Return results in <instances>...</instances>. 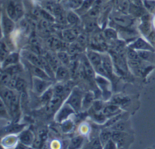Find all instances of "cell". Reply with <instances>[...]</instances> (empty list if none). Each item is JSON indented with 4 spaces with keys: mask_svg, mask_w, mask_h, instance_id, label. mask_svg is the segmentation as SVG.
I'll use <instances>...</instances> for the list:
<instances>
[{
    "mask_svg": "<svg viewBox=\"0 0 155 149\" xmlns=\"http://www.w3.org/2000/svg\"><path fill=\"white\" fill-rule=\"evenodd\" d=\"M12 77V75L10 74V73L7 72V71H5V70L2 69L1 78H0L2 86H8V85Z\"/></svg>",
    "mask_w": 155,
    "mask_h": 149,
    "instance_id": "obj_39",
    "label": "cell"
},
{
    "mask_svg": "<svg viewBox=\"0 0 155 149\" xmlns=\"http://www.w3.org/2000/svg\"><path fill=\"white\" fill-rule=\"evenodd\" d=\"M130 2L137 5H143V0H130Z\"/></svg>",
    "mask_w": 155,
    "mask_h": 149,
    "instance_id": "obj_49",
    "label": "cell"
},
{
    "mask_svg": "<svg viewBox=\"0 0 155 149\" xmlns=\"http://www.w3.org/2000/svg\"><path fill=\"white\" fill-rule=\"evenodd\" d=\"M8 52V48L7 45H6L4 41H2L1 42V50H0V55H1V62H2L5 59V58L7 57L8 55L9 54Z\"/></svg>",
    "mask_w": 155,
    "mask_h": 149,
    "instance_id": "obj_44",
    "label": "cell"
},
{
    "mask_svg": "<svg viewBox=\"0 0 155 149\" xmlns=\"http://www.w3.org/2000/svg\"><path fill=\"white\" fill-rule=\"evenodd\" d=\"M97 85L102 93V97L104 100L107 101L111 97V83L109 81L108 78L98 74L95 77Z\"/></svg>",
    "mask_w": 155,
    "mask_h": 149,
    "instance_id": "obj_2",
    "label": "cell"
},
{
    "mask_svg": "<svg viewBox=\"0 0 155 149\" xmlns=\"http://www.w3.org/2000/svg\"><path fill=\"white\" fill-rule=\"evenodd\" d=\"M103 113L104 115L107 117V119L110 118L112 116L117 115V114L120 113L122 112L120 106H117V105L114 104V103H110V104H107L104 106V109H103Z\"/></svg>",
    "mask_w": 155,
    "mask_h": 149,
    "instance_id": "obj_14",
    "label": "cell"
},
{
    "mask_svg": "<svg viewBox=\"0 0 155 149\" xmlns=\"http://www.w3.org/2000/svg\"><path fill=\"white\" fill-rule=\"evenodd\" d=\"M83 0H64V2L68 8L71 10H76L81 5Z\"/></svg>",
    "mask_w": 155,
    "mask_h": 149,
    "instance_id": "obj_40",
    "label": "cell"
},
{
    "mask_svg": "<svg viewBox=\"0 0 155 149\" xmlns=\"http://www.w3.org/2000/svg\"><path fill=\"white\" fill-rule=\"evenodd\" d=\"M74 113H76V111L74 110V108L68 103H64L56 113L55 117H54L55 121L59 123H63L65 120H68L70 116L74 114Z\"/></svg>",
    "mask_w": 155,
    "mask_h": 149,
    "instance_id": "obj_5",
    "label": "cell"
},
{
    "mask_svg": "<svg viewBox=\"0 0 155 149\" xmlns=\"http://www.w3.org/2000/svg\"><path fill=\"white\" fill-rule=\"evenodd\" d=\"M22 56L29 63L32 64V65H35V66L42 68L41 56H38L36 53H33V52L30 51V50H24V51L22 52Z\"/></svg>",
    "mask_w": 155,
    "mask_h": 149,
    "instance_id": "obj_8",
    "label": "cell"
},
{
    "mask_svg": "<svg viewBox=\"0 0 155 149\" xmlns=\"http://www.w3.org/2000/svg\"><path fill=\"white\" fill-rule=\"evenodd\" d=\"M147 13H148V12L143 5H137L133 4V3H131V5H130L129 15H131L133 18H141Z\"/></svg>",
    "mask_w": 155,
    "mask_h": 149,
    "instance_id": "obj_13",
    "label": "cell"
},
{
    "mask_svg": "<svg viewBox=\"0 0 155 149\" xmlns=\"http://www.w3.org/2000/svg\"><path fill=\"white\" fill-rule=\"evenodd\" d=\"M54 74H55L56 80H58V81L61 82L68 81V79H69L70 75H71L68 68H67V66L63 65H60V66L56 69Z\"/></svg>",
    "mask_w": 155,
    "mask_h": 149,
    "instance_id": "obj_15",
    "label": "cell"
},
{
    "mask_svg": "<svg viewBox=\"0 0 155 149\" xmlns=\"http://www.w3.org/2000/svg\"><path fill=\"white\" fill-rule=\"evenodd\" d=\"M86 40H86V34H83V33H80L77 38V43H78L80 45H81L83 47L86 45Z\"/></svg>",
    "mask_w": 155,
    "mask_h": 149,
    "instance_id": "obj_47",
    "label": "cell"
},
{
    "mask_svg": "<svg viewBox=\"0 0 155 149\" xmlns=\"http://www.w3.org/2000/svg\"><path fill=\"white\" fill-rule=\"evenodd\" d=\"M57 56L58 57L61 64H62V65H65L67 67L71 65V58H70L68 53L61 50V51H59L57 53Z\"/></svg>",
    "mask_w": 155,
    "mask_h": 149,
    "instance_id": "obj_29",
    "label": "cell"
},
{
    "mask_svg": "<svg viewBox=\"0 0 155 149\" xmlns=\"http://www.w3.org/2000/svg\"><path fill=\"white\" fill-rule=\"evenodd\" d=\"M53 89H54V93L55 95L64 96V97H68L70 94V93L67 92V90H69V88L63 83H58L55 85Z\"/></svg>",
    "mask_w": 155,
    "mask_h": 149,
    "instance_id": "obj_27",
    "label": "cell"
},
{
    "mask_svg": "<svg viewBox=\"0 0 155 149\" xmlns=\"http://www.w3.org/2000/svg\"><path fill=\"white\" fill-rule=\"evenodd\" d=\"M7 107L11 116H13V117L18 116V113L20 108V97L18 93L15 92L13 96V98L11 100L10 103L8 105Z\"/></svg>",
    "mask_w": 155,
    "mask_h": 149,
    "instance_id": "obj_11",
    "label": "cell"
},
{
    "mask_svg": "<svg viewBox=\"0 0 155 149\" xmlns=\"http://www.w3.org/2000/svg\"><path fill=\"white\" fill-rule=\"evenodd\" d=\"M83 70H84V72L86 73V74L89 77L93 78L95 77V68L92 66V65L91 64V62H89V60L88 59L87 56H85V58L83 59Z\"/></svg>",
    "mask_w": 155,
    "mask_h": 149,
    "instance_id": "obj_25",
    "label": "cell"
},
{
    "mask_svg": "<svg viewBox=\"0 0 155 149\" xmlns=\"http://www.w3.org/2000/svg\"><path fill=\"white\" fill-rule=\"evenodd\" d=\"M112 131H118V132H125L127 129V124L124 120H121L120 121L117 122L116 124L110 127Z\"/></svg>",
    "mask_w": 155,
    "mask_h": 149,
    "instance_id": "obj_37",
    "label": "cell"
},
{
    "mask_svg": "<svg viewBox=\"0 0 155 149\" xmlns=\"http://www.w3.org/2000/svg\"><path fill=\"white\" fill-rule=\"evenodd\" d=\"M27 82L25 81V80H24L21 78L18 77V81H17L16 86H15V89L16 90L17 92L18 93H24L25 91V90L27 89Z\"/></svg>",
    "mask_w": 155,
    "mask_h": 149,
    "instance_id": "obj_36",
    "label": "cell"
},
{
    "mask_svg": "<svg viewBox=\"0 0 155 149\" xmlns=\"http://www.w3.org/2000/svg\"><path fill=\"white\" fill-rule=\"evenodd\" d=\"M102 65L108 74L109 78L111 77L114 72V66L112 58L108 54H102Z\"/></svg>",
    "mask_w": 155,
    "mask_h": 149,
    "instance_id": "obj_16",
    "label": "cell"
},
{
    "mask_svg": "<svg viewBox=\"0 0 155 149\" xmlns=\"http://www.w3.org/2000/svg\"><path fill=\"white\" fill-rule=\"evenodd\" d=\"M117 143L115 142L114 140L113 139V138H110V140H109L108 141H107V143H106L105 144H104V147L103 148H107V149H113V148H116L117 147Z\"/></svg>",
    "mask_w": 155,
    "mask_h": 149,
    "instance_id": "obj_48",
    "label": "cell"
},
{
    "mask_svg": "<svg viewBox=\"0 0 155 149\" xmlns=\"http://www.w3.org/2000/svg\"><path fill=\"white\" fill-rule=\"evenodd\" d=\"M6 14L14 21L18 20L16 10V0H9L6 6Z\"/></svg>",
    "mask_w": 155,
    "mask_h": 149,
    "instance_id": "obj_20",
    "label": "cell"
},
{
    "mask_svg": "<svg viewBox=\"0 0 155 149\" xmlns=\"http://www.w3.org/2000/svg\"><path fill=\"white\" fill-rule=\"evenodd\" d=\"M83 141L84 139L81 135H77L71 140L69 147L70 148H79L81 147V145H83Z\"/></svg>",
    "mask_w": 155,
    "mask_h": 149,
    "instance_id": "obj_32",
    "label": "cell"
},
{
    "mask_svg": "<svg viewBox=\"0 0 155 149\" xmlns=\"http://www.w3.org/2000/svg\"><path fill=\"white\" fill-rule=\"evenodd\" d=\"M2 69L7 71V72L10 73L12 75H14V74H17L18 73L21 72L23 70V68L21 65H20L19 63H17L15 64V65H9V66L6 67V68H2Z\"/></svg>",
    "mask_w": 155,
    "mask_h": 149,
    "instance_id": "obj_33",
    "label": "cell"
},
{
    "mask_svg": "<svg viewBox=\"0 0 155 149\" xmlns=\"http://www.w3.org/2000/svg\"><path fill=\"white\" fill-rule=\"evenodd\" d=\"M30 65H31V66H30V70H31L33 76L40 78L46 79V80H50L51 78H50V76L45 72V71L43 68H40V67L35 66V65H32V64H30Z\"/></svg>",
    "mask_w": 155,
    "mask_h": 149,
    "instance_id": "obj_23",
    "label": "cell"
},
{
    "mask_svg": "<svg viewBox=\"0 0 155 149\" xmlns=\"http://www.w3.org/2000/svg\"><path fill=\"white\" fill-rule=\"evenodd\" d=\"M44 56L46 58V59L48 60V62H49V64L51 65V66L52 67L53 69H54V72H55L56 69L61 65V62L60 61H59L58 57L57 55L54 56V55L52 54L51 53H47Z\"/></svg>",
    "mask_w": 155,
    "mask_h": 149,
    "instance_id": "obj_26",
    "label": "cell"
},
{
    "mask_svg": "<svg viewBox=\"0 0 155 149\" xmlns=\"http://www.w3.org/2000/svg\"><path fill=\"white\" fill-rule=\"evenodd\" d=\"M18 138L14 135H8L2 140V145L4 147H13V145H16Z\"/></svg>",
    "mask_w": 155,
    "mask_h": 149,
    "instance_id": "obj_28",
    "label": "cell"
},
{
    "mask_svg": "<svg viewBox=\"0 0 155 149\" xmlns=\"http://www.w3.org/2000/svg\"><path fill=\"white\" fill-rule=\"evenodd\" d=\"M143 6L148 13L155 15V0H143Z\"/></svg>",
    "mask_w": 155,
    "mask_h": 149,
    "instance_id": "obj_34",
    "label": "cell"
},
{
    "mask_svg": "<svg viewBox=\"0 0 155 149\" xmlns=\"http://www.w3.org/2000/svg\"><path fill=\"white\" fill-rule=\"evenodd\" d=\"M20 56L18 53H9L5 58L4 61L2 62V69L9 66V65H15L19 62Z\"/></svg>",
    "mask_w": 155,
    "mask_h": 149,
    "instance_id": "obj_21",
    "label": "cell"
},
{
    "mask_svg": "<svg viewBox=\"0 0 155 149\" xmlns=\"http://www.w3.org/2000/svg\"><path fill=\"white\" fill-rule=\"evenodd\" d=\"M104 103L101 100H95L94 103H92V106H91L90 109H92V112L94 113H98L101 112L104 109Z\"/></svg>",
    "mask_w": 155,
    "mask_h": 149,
    "instance_id": "obj_41",
    "label": "cell"
},
{
    "mask_svg": "<svg viewBox=\"0 0 155 149\" xmlns=\"http://www.w3.org/2000/svg\"><path fill=\"white\" fill-rule=\"evenodd\" d=\"M95 101V94L92 91L86 92L84 94V97L83 100V105H82V109H87L91 108L92 106V103Z\"/></svg>",
    "mask_w": 155,
    "mask_h": 149,
    "instance_id": "obj_22",
    "label": "cell"
},
{
    "mask_svg": "<svg viewBox=\"0 0 155 149\" xmlns=\"http://www.w3.org/2000/svg\"><path fill=\"white\" fill-rule=\"evenodd\" d=\"M134 21L135 18L131 15H125L117 12H115V15L111 16V22L117 27H130L134 24Z\"/></svg>",
    "mask_w": 155,
    "mask_h": 149,
    "instance_id": "obj_3",
    "label": "cell"
},
{
    "mask_svg": "<svg viewBox=\"0 0 155 149\" xmlns=\"http://www.w3.org/2000/svg\"><path fill=\"white\" fill-rule=\"evenodd\" d=\"M56 1H58V2H60V1H61V0H56Z\"/></svg>",
    "mask_w": 155,
    "mask_h": 149,
    "instance_id": "obj_51",
    "label": "cell"
},
{
    "mask_svg": "<svg viewBox=\"0 0 155 149\" xmlns=\"http://www.w3.org/2000/svg\"><path fill=\"white\" fill-rule=\"evenodd\" d=\"M86 56L94 68L102 64V55L95 50H87Z\"/></svg>",
    "mask_w": 155,
    "mask_h": 149,
    "instance_id": "obj_12",
    "label": "cell"
},
{
    "mask_svg": "<svg viewBox=\"0 0 155 149\" xmlns=\"http://www.w3.org/2000/svg\"><path fill=\"white\" fill-rule=\"evenodd\" d=\"M95 0H83L81 5L75 11L80 17H83L86 15L89 12V11L92 9L95 3Z\"/></svg>",
    "mask_w": 155,
    "mask_h": 149,
    "instance_id": "obj_18",
    "label": "cell"
},
{
    "mask_svg": "<svg viewBox=\"0 0 155 149\" xmlns=\"http://www.w3.org/2000/svg\"><path fill=\"white\" fill-rule=\"evenodd\" d=\"M110 103H114V104L117 105L119 106H127L129 103H130V100L127 96L125 95H116L113 97L110 100Z\"/></svg>",
    "mask_w": 155,
    "mask_h": 149,
    "instance_id": "obj_24",
    "label": "cell"
},
{
    "mask_svg": "<svg viewBox=\"0 0 155 149\" xmlns=\"http://www.w3.org/2000/svg\"><path fill=\"white\" fill-rule=\"evenodd\" d=\"M51 81L50 80L35 77L33 78V90L37 95L40 96L45 92L46 90L51 87Z\"/></svg>",
    "mask_w": 155,
    "mask_h": 149,
    "instance_id": "obj_4",
    "label": "cell"
},
{
    "mask_svg": "<svg viewBox=\"0 0 155 149\" xmlns=\"http://www.w3.org/2000/svg\"><path fill=\"white\" fill-rule=\"evenodd\" d=\"M66 18L68 24L72 26H79L81 23L80 16L74 10H68L66 12Z\"/></svg>",
    "mask_w": 155,
    "mask_h": 149,
    "instance_id": "obj_19",
    "label": "cell"
},
{
    "mask_svg": "<svg viewBox=\"0 0 155 149\" xmlns=\"http://www.w3.org/2000/svg\"><path fill=\"white\" fill-rule=\"evenodd\" d=\"M84 93L78 87H74L70 92L65 103L71 105L76 112H78L82 109L83 100L84 97Z\"/></svg>",
    "mask_w": 155,
    "mask_h": 149,
    "instance_id": "obj_1",
    "label": "cell"
},
{
    "mask_svg": "<svg viewBox=\"0 0 155 149\" xmlns=\"http://www.w3.org/2000/svg\"><path fill=\"white\" fill-rule=\"evenodd\" d=\"M61 130L62 132H64V133H68V132H71L74 129V123L71 120L68 119L67 120H65L64 122L61 123Z\"/></svg>",
    "mask_w": 155,
    "mask_h": 149,
    "instance_id": "obj_38",
    "label": "cell"
},
{
    "mask_svg": "<svg viewBox=\"0 0 155 149\" xmlns=\"http://www.w3.org/2000/svg\"><path fill=\"white\" fill-rule=\"evenodd\" d=\"M101 1H102L103 2H109L110 0H101Z\"/></svg>",
    "mask_w": 155,
    "mask_h": 149,
    "instance_id": "obj_50",
    "label": "cell"
},
{
    "mask_svg": "<svg viewBox=\"0 0 155 149\" xmlns=\"http://www.w3.org/2000/svg\"><path fill=\"white\" fill-rule=\"evenodd\" d=\"M15 92L14 91V89L9 88L7 86H2L1 88V100H2L6 105V106L10 103L11 100L13 98L14 94Z\"/></svg>",
    "mask_w": 155,
    "mask_h": 149,
    "instance_id": "obj_17",
    "label": "cell"
},
{
    "mask_svg": "<svg viewBox=\"0 0 155 149\" xmlns=\"http://www.w3.org/2000/svg\"><path fill=\"white\" fill-rule=\"evenodd\" d=\"M89 144V147H90V148H102L103 147L102 143H101L99 137H98V138H95L94 139H92Z\"/></svg>",
    "mask_w": 155,
    "mask_h": 149,
    "instance_id": "obj_46",
    "label": "cell"
},
{
    "mask_svg": "<svg viewBox=\"0 0 155 149\" xmlns=\"http://www.w3.org/2000/svg\"><path fill=\"white\" fill-rule=\"evenodd\" d=\"M14 20L9 18L8 15L6 14H4L2 12V25L3 31L5 32V34H9L13 31L14 28H15V22Z\"/></svg>",
    "mask_w": 155,
    "mask_h": 149,
    "instance_id": "obj_10",
    "label": "cell"
},
{
    "mask_svg": "<svg viewBox=\"0 0 155 149\" xmlns=\"http://www.w3.org/2000/svg\"><path fill=\"white\" fill-rule=\"evenodd\" d=\"M112 134H113V132L109 129H104L101 131L99 135V138L102 143L103 147H104V144L112 138Z\"/></svg>",
    "mask_w": 155,
    "mask_h": 149,
    "instance_id": "obj_31",
    "label": "cell"
},
{
    "mask_svg": "<svg viewBox=\"0 0 155 149\" xmlns=\"http://www.w3.org/2000/svg\"><path fill=\"white\" fill-rule=\"evenodd\" d=\"M64 97H64V96L55 95L54 94L52 98L46 104V108H45L46 112L50 114L57 112L59 109V108L61 106L62 102H63Z\"/></svg>",
    "mask_w": 155,
    "mask_h": 149,
    "instance_id": "obj_7",
    "label": "cell"
},
{
    "mask_svg": "<svg viewBox=\"0 0 155 149\" xmlns=\"http://www.w3.org/2000/svg\"><path fill=\"white\" fill-rule=\"evenodd\" d=\"M54 95V89L50 87V88H48V90H46L42 95H40V102L42 103H43V104L46 105L47 103H48V101L52 98Z\"/></svg>",
    "mask_w": 155,
    "mask_h": 149,
    "instance_id": "obj_30",
    "label": "cell"
},
{
    "mask_svg": "<svg viewBox=\"0 0 155 149\" xmlns=\"http://www.w3.org/2000/svg\"><path fill=\"white\" fill-rule=\"evenodd\" d=\"M18 139L24 146H31L34 142V134L30 129H25L20 133Z\"/></svg>",
    "mask_w": 155,
    "mask_h": 149,
    "instance_id": "obj_9",
    "label": "cell"
},
{
    "mask_svg": "<svg viewBox=\"0 0 155 149\" xmlns=\"http://www.w3.org/2000/svg\"><path fill=\"white\" fill-rule=\"evenodd\" d=\"M104 34L106 38H107L108 40H115L118 37L117 32L116 31L115 28H113V27L106 28L104 30Z\"/></svg>",
    "mask_w": 155,
    "mask_h": 149,
    "instance_id": "obj_35",
    "label": "cell"
},
{
    "mask_svg": "<svg viewBox=\"0 0 155 149\" xmlns=\"http://www.w3.org/2000/svg\"><path fill=\"white\" fill-rule=\"evenodd\" d=\"M7 106L5 104L4 102L1 100V105H0V114H1L2 118L9 119L10 118V113H9L8 109H7Z\"/></svg>",
    "mask_w": 155,
    "mask_h": 149,
    "instance_id": "obj_45",
    "label": "cell"
},
{
    "mask_svg": "<svg viewBox=\"0 0 155 149\" xmlns=\"http://www.w3.org/2000/svg\"><path fill=\"white\" fill-rule=\"evenodd\" d=\"M127 56L128 58V59H141L137 50L130 48L129 47L127 48Z\"/></svg>",
    "mask_w": 155,
    "mask_h": 149,
    "instance_id": "obj_43",
    "label": "cell"
},
{
    "mask_svg": "<svg viewBox=\"0 0 155 149\" xmlns=\"http://www.w3.org/2000/svg\"><path fill=\"white\" fill-rule=\"evenodd\" d=\"M129 47L139 51V50H148L154 52V48L148 41L142 37H137L133 42L129 45Z\"/></svg>",
    "mask_w": 155,
    "mask_h": 149,
    "instance_id": "obj_6",
    "label": "cell"
},
{
    "mask_svg": "<svg viewBox=\"0 0 155 149\" xmlns=\"http://www.w3.org/2000/svg\"><path fill=\"white\" fill-rule=\"evenodd\" d=\"M23 129H24V125H18L14 124L12 126H9L8 129H6L8 133L14 134V133H18L20 132H22Z\"/></svg>",
    "mask_w": 155,
    "mask_h": 149,
    "instance_id": "obj_42",
    "label": "cell"
}]
</instances>
